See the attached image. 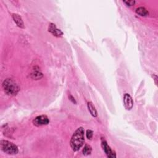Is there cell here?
Returning <instances> with one entry per match:
<instances>
[{
  "instance_id": "15",
  "label": "cell",
  "mask_w": 158,
  "mask_h": 158,
  "mask_svg": "<svg viewBox=\"0 0 158 158\" xmlns=\"http://www.w3.org/2000/svg\"><path fill=\"white\" fill-rule=\"evenodd\" d=\"M69 99L72 101V102L73 103H74V104H76V103H77V102H76V101H75V98H74V97H73L72 95H69Z\"/></svg>"
},
{
  "instance_id": "2",
  "label": "cell",
  "mask_w": 158,
  "mask_h": 158,
  "mask_svg": "<svg viewBox=\"0 0 158 158\" xmlns=\"http://www.w3.org/2000/svg\"><path fill=\"white\" fill-rule=\"evenodd\" d=\"M4 92L9 96H15L18 93L20 87L18 84L12 78H6L2 84Z\"/></svg>"
},
{
  "instance_id": "12",
  "label": "cell",
  "mask_w": 158,
  "mask_h": 158,
  "mask_svg": "<svg viewBox=\"0 0 158 158\" xmlns=\"http://www.w3.org/2000/svg\"><path fill=\"white\" fill-rule=\"evenodd\" d=\"M92 151V148L91 147V146H90L88 145H85L82 150V153L83 155L88 156L91 154Z\"/></svg>"
},
{
  "instance_id": "16",
  "label": "cell",
  "mask_w": 158,
  "mask_h": 158,
  "mask_svg": "<svg viewBox=\"0 0 158 158\" xmlns=\"http://www.w3.org/2000/svg\"><path fill=\"white\" fill-rule=\"evenodd\" d=\"M154 77H155V78H154L155 83H156V85H157V75H154Z\"/></svg>"
},
{
  "instance_id": "1",
  "label": "cell",
  "mask_w": 158,
  "mask_h": 158,
  "mask_svg": "<svg viewBox=\"0 0 158 158\" xmlns=\"http://www.w3.org/2000/svg\"><path fill=\"white\" fill-rule=\"evenodd\" d=\"M85 130L83 127H79L73 134L70 145L73 151H77L80 150L85 142Z\"/></svg>"
},
{
  "instance_id": "9",
  "label": "cell",
  "mask_w": 158,
  "mask_h": 158,
  "mask_svg": "<svg viewBox=\"0 0 158 158\" xmlns=\"http://www.w3.org/2000/svg\"><path fill=\"white\" fill-rule=\"evenodd\" d=\"M87 106H88V111L90 112V113L91 114V115L94 117H97L98 112H97V109H96L95 107L93 106V103L92 102H88L87 103Z\"/></svg>"
},
{
  "instance_id": "13",
  "label": "cell",
  "mask_w": 158,
  "mask_h": 158,
  "mask_svg": "<svg viewBox=\"0 0 158 158\" xmlns=\"http://www.w3.org/2000/svg\"><path fill=\"white\" fill-rule=\"evenodd\" d=\"M93 132L92 130H87L86 132V137L88 139L91 140L93 137Z\"/></svg>"
},
{
  "instance_id": "3",
  "label": "cell",
  "mask_w": 158,
  "mask_h": 158,
  "mask_svg": "<svg viewBox=\"0 0 158 158\" xmlns=\"http://www.w3.org/2000/svg\"><path fill=\"white\" fill-rule=\"evenodd\" d=\"M0 148L3 152L8 154L16 155L19 153L18 146L8 140H1L0 142Z\"/></svg>"
},
{
  "instance_id": "7",
  "label": "cell",
  "mask_w": 158,
  "mask_h": 158,
  "mask_svg": "<svg viewBox=\"0 0 158 158\" xmlns=\"http://www.w3.org/2000/svg\"><path fill=\"white\" fill-rule=\"evenodd\" d=\"M48 31L52 33V34L57 37H61L63 35V32H62L61 30L58 29L55 24H50L49 27H48Z\"/></svg>"
},
{
  "instance_id": "6",
  "label": "cell",
  "mask_w": 158,
  "mask_h": 158,
  "mask_svg": "<svg viewBox=\"0 0 158 158\" xmlns=\"http://www.w3.org/2000/svg\"><path fill=\"white\" fill-rule=\"evenodd\" d=\"M123 103L124 106L127 110H131L133 106V101L130 95L128 93H126L123 97Z\"/></svg>"
},
{
  "instance_id": "10",
  "label": "cell",
  "mask_w": 158,
  "mask_h": 158,
  "mask_svg": "<svg viewBox=\"0 0 158 158\" xmlns=\"http://www.w3.org/2000/svg\"><path fill=\"white\" fill-rule=\"evenodd\" d=\"M136 13L141 16H148L149 15V12L148 10L143 7H139L136 9Z\"/></svg>"
},
{
  "instance_id": "11",
  "label": "cell",
  "mask_w": 158,
  "mask_h": 158,
  "mask_svg": "<svg viewBox=\"0 0 158 158\" xmlns=\"http://www.w3.org/2000/svg\"><path fill=\"white\" fill-rule=\"evenodd\" d=\"M32 78L34 80H39L43 77V74L41 72L38 71H33L31 74Z\"/></svg>"
},
{
  "instance_id": "14",
  "label": "cell",
  "mask_w": 158,
  "mask_h": 158,
  "mask_svg": "<svg viewBox=\"0 0 158 158\" xmlns=\"http://www.w3.org/2000/svg\"><path fill=\"white\" fill-rule=\"evenodd\" d=\"M123 3L126 4V5L128 6H132L135 5V4L136 3V1H134V0H132V1H123Z\"/></svg>"
},
{
  "instance_id": "8",
  "label": "cell",
  "mask_w": 158,
  "mask_h": 158,
  "mask_svg": "<svg viewBox=\"0 0 158 158\" xmlns=\"http://www.w3.org/2000/svg\"><path fill=\"white\" fill-rule=\"evenodd\" d=\"M12 17L14 22L17 25H18L19 27L21 28V29H24L25 25H24V21L23 20H22L20 16H19L18 14H13L12 15Z\"/></svg>"
},
{
  "instance_id": "5",
  "label": "cell",
  "mask_w": 158,
  "mask_h": 158,
  "mask_svg": "<svg viewBox=\"0 0 158 158\" xmlns=\"http://www.w3.org/2000/svg\"><path fill=\"white\" fill-rule=\"evenodd\" d=\"M49 123V118L47 116L44 115L37 116L34 118V120L33 121V125L37 127L46 126L48 125Z\"/></svg>"
},
{
  "instance_id": "4",
  "label": "cell",
  "mask_w": 158,
  "mask_h": 158,
  "mask_svg": "<svg viewBox=\"0 0 158 158\" xmlns=\"http://www.w3.org/2000/svg\"><path fill=\"white\" fill-rule=\"evenodd\" d=\"M101 146H102L103 150H104L105 154L108 157L110 158L116 157V154L115 153V152L112 151L110 146L108 145L104 138H101Z\"/></svg>"
}]
</instances>
